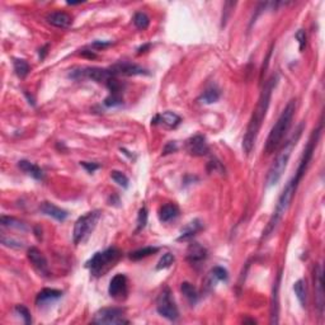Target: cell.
<instances>
[{
  "label": "cell",
  "mask_w": 325,
  "mask_h": 325,
  "mask_svg": "<svg viewBox=\"0 0 325 325\" xmlns=\"http://www.w3.org/2000/svg\"><path fill=\"white\" fill-rule=\"evenodd\" d=\"M146 224H148V210L146 207H141L138 215V231L145 229Z\"/></svg>",
  "instance_id": "obj_37"
},
{
  "label": "cell",
  "mask_w": 325,
  "mask_h": 325,
  "mask_svg": "<svg viewBox=\"0 0 325 325\" xmlns=\"http://www.w3.org/2000/svg\"><path fill=\"white\" fill-rule=\"evenodd\" d=\"M80 53H81V56H85V57H88V59H96L97 57L96 52H93V51H90V50H83Z\"/></svg>",
  "instance_id": "obj_44"
},
{
  "label": "cell",
  "mask_w": 325,
  "mask_h": 325,
  "mask_svg": "<svg viewBox=\"0 0 325 325\" xmlns=\"http://www.w3.org/2000/svg\"><path fill=\"white\" fill-rule=\"evenodd\" d=\"M39 211H41L43 215L51 216L52 219L57 220V221L60 222L65 221V220L67 219V215H69L66 211L57 207V206L55 205V203H52V202H42V203L39 205Z\"/></svg>",
  "instance_id": "obj_18"
},
{
  "label": "cell",
  "mask_w": 325,
  "mask_h": 325,
  "mask_svg": "<svg viewBox=\"0 0 325 325\" xmlns=\"http://www.w3.org/2000/svg\"><path fill=\"white\" fill-rule=\"evenodd\" d=\"M92 322L99 325H122L130 323L126 318V313L121 308L101 309L97 311Z\"/></svg>",
  "instance_id": "obj_9"
},
{
  "label": "cell",
  "mask_w": 325,
  "mask_h": 325,
  "mask_svg": "<svg viewBox=\"0 0 325 325\" xmlns=\"http://www.w3.org/2000/svg\"><path fill=\"white\" fill-rule=\"evenodd\" d=\"M294 291L297 300L303 308H306V300H308V291H306V283L304 280H299L295 282Z\"/></svg>",
  "instance_id": "obj_28"
},
{
  "label": "cell",
  "mask_w": 325,
  "mask_h": 325,
  "mask_svg": "<svg viewBox=\"0 0 325 325\" xmlns=\"http://www.w3.org/2000/svg\"><path fill=\"white\" fill-rule=\"evenodd\" d=\"M121 252L117 248H108L103 252H98L85 263V267L94 277L106 275L121 258Z\"/></svg>",
  "instance_id": "obj_5"
},
{
  "label": "cell",
  "mask_w": 325,
  "mask_h": 325,
  "mask_svg": "<svg viewBox=\"0 0 325 325\" xmlns=\"http://www.w3.org/2000/svg\"><path fill=\"white\" fill-rule=\"evenodd\" d=\"M304 131V124H300V126L297 127V130L295 131V134L292 135L291 138L286 141V143L283 144V146L281 148L280 153L276 157L275 162L269 168L268 174H267V187H272V185H276L278 182H280L281 177L283 175L285 170L287 168V164H289V160L291 158L292 150L296 146L297 141L300 139L301 134Z\"/></svg>",
  "instance_id": "obj_3"
},
{
  "label": "cell",
  "mask_w": 325,
  "mask_h": 325,
  "mask_svg": "<svg viewBox=\"0 0 325 325\" xmlns=\"http://www.w3.org/2000/svg\"><path fill=\"white\" fill-rule=\"evenodd\" d=\"M182 122V118L177 115V113L170 112V111H166L164 113H160V115H157L152 120V125H162L165 129L174 130L177 129L178 126Z\"/></svg>",
  "instance_id": "obj_14"
},
{
  "label": "cell",
  "mask_w": 325,
  "mask_h": 325,
  "mask_svg": "<svg viewBox=\"0 0 325 325\" xmlns=\"http://www.w3.org/2000/svg\"><path fill=\"white\" fill-rule=\"evenodd\" d=\"M227 280H229V273H227L226 269L224 267L217 266L211 269V272L208 273V277L206 280V287L207 289H213L217 282H220V281L226 282Z\"/></svg>",
  "instance_id": "obj_22"
},
{
  "label": "cell",
  "mask_w": 325,
  "mask_h": 325,
  "mask_svg": "<svg viewBox=\"0 0 325 325\" xmlns=\"http://www.w3.org/2000/svg\"><path fill=\"white\" fill-rule=\"evenodd\" d=\"M315 281V295H317V305L320 315L324 313V285H323V268L320 264L315 267L314 272Z\"/></svg>",
  "instance_id": "obj_16"
},
{
  "label": "cell",
  "mask_w": 325,
  "mask_h": 325,
  "mask_svg": "<svg viewBox=\"0 0 325 325\" xmlns=\"http://www.w3.org/2000/svg\"><path fill=\"white\" fill-rule=\"evenodd\" d=\"M158 252H159V248L158 247H145L143 248V249L135 250V252L130 253L129 258L131 259V261H141V259L148 258V257H150V255L155 254V253Z\"/></svg>",
  "instance_id": "obj_29"
},
{
  "label": "cell",
  "mask_w": 325,
  "mask_h": 325,
  "mask_svg": "<svg viewBox=\"0 0 325 325\" xmlns=\"http://www.w3.org/2000/svg\"><path fill=\"white\" fill-rule=\"evenodd\" d=\"M15 313H17V314L19 315V317L22 318L23 320H24L25 324H27V325L32 324L31 313H29V310L25 308L24 305H17V306H15Z\"/></svg>",
  "instance_id": "obj_36"
},
{
  "label": "cell",
  "mask_w": 325,
  "mask_h": 325,
  "mask_svg": "<svg viewBox=\"0 0 325 325\" xmlns=\"http://www.w3.org/2000/svg\"><path fill=\"white\" fill-rule=\"evenodd\" d=\"M236 5V3H233V1H226L224 5V14H222V27L226 24L227 19H229L230 14H231V10L234 9V6Z\"/></svg>",
  "instance_id": "obj_40"
},
{
  "label": "cell",
  "mask_w": 325,
  "mask_h": 325,
  "mask_svg": "<svg viewBox=\"0 0 325 325\" xmlns=\"http://www.w3.org/2000/svg\"><path fill=\"white\" fill-rule=\"evenodd\" d=\"M177 150H178L177 143H175V141H169V143L164 146V149H162V155L171 154V153H175Z\"/></svg>",
  "instance_id": "obj_41"
},
{
  "label": "cell",
  "mask_w": 325,
  "mask_h": 325,
  "mask_svg": "<svg viewBox=\"0 0 325 325\" xmlns=\"http://www.w3.org/2000/svg\"><path fill=\"white\" fill-rule=\"evenodd\" d=\"M132 20H134L135 27L138 29H141V31H145L149 27V24H150V18H149V15L146 14V13H144V11L135 13L134 19Z\"/></svg>",
  "instance_id": "obj_31"
},
{
  "label": "cell",
  "mask_w": 325,
  "mask_h": 325,
  "mask_svg": "<svg viewBox=\"0 0 325 325\" xmlns=\"http://www.w3.org/2000/svg\"><path fill=\"white\" fill-rule=\"evenodd\" d=\"M295 37H296L297 42H299V48H300V51L303 52L306 47V39H308L306 32L304 31V29H299V31L296 32V34H295Z\"/></svg>",
  "instance_id": "obj_39"
},
{
  "label": "cell",
  "mask_w": 325,
  "mask_h": 325,
  "mask_svg": "<svg viewBox=\"0 0 325 325\" xmlns=\"http://www.w3.org/2000/svg\"><path fill=\"white\" fill-rule=\"evenodd\" d=\"M185 150L192 157H205L210 152V146L203 135H194L185 141Z\"/></svg>",
  "instance_id": "obj_12"
},
{
  "label": "cell",
  "mask_w": 325,
  "mask_h": 325,
  "mask_svg": "<svg viewBox=\"0 0 325 325\" xmlns=\"http://www.w3.org/2000/svg\"><path fill=\"white\" fill-rule=\"evenodd\" d=\"M157 311L162 318H165L170 322H175L179 318V310L175 305V301H174V297L169 287H165L158 296Z\"/></svg>",
  "instance_id": "obj_8"
},
{
  "label": "cell",
  "mask_w": 325,
  "mask_h": 325,
  "mask_svg": "<svg viewBox=\"0 0 325 325\" xmlns=\"http://www.w3.org/2000/svg\"><path fill=\"white\" fill-rule=\"evenodd\" d=\"M101 216V211L94 210L80 216L76 220L73 231V241L75 245L85 243L89 239V236L92 235V233L97 227V224H98Z\"/></svg>",
  "instance_id": "obj_6"
},
{
  "label": "cell",
  "mask_w": 325,
  "mask_h": 325,
  "mask_svg": "<svg viewBox=\"0 0 325 325\" xmlns=\"http://www.w3.org/2000/svg\"><path fill=\"white\" fill-rule=\"evenodd\" d=\"M203 229V224H202L201 220L196 219L193 221L188 222L184 227L180 231V235L178 236V241H188L191 240L194 235H197V233H199L201 230Z\"/></svg>",
  "instance_id": "obj_20"
},
{
  "label": "cell",
  "mask_w": 325,
  "mask_h": 325,
  "mask_svg": "<svg viewBox=\"0 0 325 325\" xmlns=\"http://www.w3.org/2000/svg\"><path fill=\"white\" fill-rule=\"evenodd\" d=\"M322 129H323V124H320L319 127L313 131V134H311L310 139H309V141H308V145H306L305 150H304L303 157H301L300 162H299V166H297L296 174H295V178H296L299 182L303 179V177L305 175L306 170H308L309 165H310V162H311V159H313V155H314L315 148H317L318 141H319L320 134H322Z\"/></svg>",
  "instance_id": "obj_7"
},
{
  "label": "cell",
  "mask_w": 325,
  "mask_h": 325,
  "mask_svg": "<svg viewBox=\"0 0 325 325\" xmlns=\"http://www.w3.org/2000/svg\"><path fill=\"white\" fill-rule=\"evenodd\" d=\"M174 261H175V257H174L171 253H165V254L160 258V261L158 262L157 269L158 271H162V269L169 268V267L174 263Z\"/></svg>",
  "instance_id": "obj_34"
},
{
  "label": "cell",
  "mask_w": 325,
  "mask_h": 325,
  "mask_svg": "<svg viewBox=\"0 0 325 325\" xmlns=\"http://www.w3.org/2000/svg\"><path fill=\"white\" fill-rule=\"evenodd\" d=\"M0 224L3 227H9V229L20 230V231H27L28 227L20 220L15 219V217H10V216H1L0 219Z\"/></svg>",
  "instance_id": "obj_27"
},
{
  "label": "cell",
  "mask_w": 325,
  "mask_h": 325,
  "mask_svg": "<svg viewBox=\"0 0 325 325\" xmlns=\"http://www.w3.org/2000/svg\"><path fill=\"white\" fill-rule=\"evenodd\" d=\"M180 291H182V294L184 295V297L188 300V303L191 304L192 306L196 305L197 301H198L199 299V295H198V291H197V289L192 285V283L183 282L182 285H180Z\"/></svg>",
  "instance_id": "obj_25"
},
{
  "label": "cell",
  "mask_w": 325,
  "mask_h": 325,
  "mask_svg": "<svg viewBox=\"0 0 325 325\" xmlns=\"http://www.w3.org/2000/svg\"><path fill=\"white\" fill-rule=\"evenodd\" d=\"M124 103L122 94H110L104 99V106L106 107H118Z\"/></svg>",
  "instance_id": "obj_35"
},
{
  "label": "cell",
  "mask_w": 325,
  "mask_h": 325,
  "mask_svg": "<svg viewBox=\"0 0 325 325\" xmlns=\"http://www.w3.org/2000/svg\"><path fill=\"white\" fill-rule=\"evenodd\" d=\"M178 215H179V208L174 203H166V205L162 206L159 210V220L164 224L177 219Z\"/></svg>",
  "instance_id": "obj_24"
},
{
  "label": "cell",
  "mask_w": 325,
  "mask_h": 325,
  "mask_svg": "<svg viewBox=\"0 0 325 325\" xmlns=\"http://www.w3.org/2000/svg\"><path fill=\"white\" fill-rule=\"evenodd\" d=\"M106 87L108 88V90L111 92V94H122L125 85L122 84V83H121V81L118 80L116 76H112V78H111L110 80L106 83Z\"/></svg>",
  "instance_id": "obj_32"
},
{
  "label": "cell",
  "mask_w": 325,
  "mask_h": 325,
  "mask_svg": "<svg viewBox=\"0 0 325 325\" xmlns=\"http://www.w3.org/2000/svg\"><path fill=\"white\" fill-rule=\"evenodd\" d=\"M47 50H48V45H46L45 47H42L41 50H39V59L43 60L46 57V55H47Z\"/></svg>",
  "instance_id": "obj_45"
},
{
  "label": "cell",
  "mask_w": 325,
  "mask_h": 325,
  "mask_svg": "<svg viewBox=\"0 0 325 325\" xmlns=\"http://www.w3.org/2000/svg\"><path fill=\"white\" fill-rule=\"evenodd\" d=\"M1 244L5 245V247L13 248V249H22L23 248V244L20 243V241L14 240V239L6 238L5 235H1Z\"/></svg>",
  "instance_id": "obj_38"
},
{
  "label": "cell",
  "mask_w": 325,
  "mask_h": 325,
  "mask_svg": "<svg viewBox=\"0 0 325 325\" xmlns=\"http://www.w3.org/2000/svg\"><path fill=\"white\" fill-rule=\"evenodd\" d=\"M62 296V291L55 289H43L42 291H39L36 296V305L37 306H45L47 304L52 303V301L57 300Z\"/></svg>",
  "instance_id": "obj_21"
},
{
  "label": "cell",
  "mask_w": 325,
  "mask_h": 325,
  "mask_svg": "<svg viewBox=\"0 0 325 325\" xmlns=\"http://www.w3.org/2000/svg\"><path fill=\"white\" fill-rule=\"evenodd\" d=\"M220 97H221V92H220L219 88L211 87L202 93L201 97L198 98V102L203 104H212L219 101Z\"/></svg>",
  "instance_id": "obj_26"
},
{
  "label": "cell",
  "mask_w": 325,
  "mask_h": 325,
  "mask_svg": "<svg viewBox=\"0 0 325 325\" xmlns=\"http://www.w3.org/2000/svg\"><path fill=\"white\" fill-rule=\"evenodd\" d=\"M282 280V273H278L275 283H273V294H272V305H271V323L278 324V315H280V285Z\"/></svg>",
  "instance_id": "obj_17"
},
{
  "label": "cell",
  "mask_w": 325,
  "mask_h": 325,
  "mask_svg": "<svg viewBox=\"0 0 325 325\" xmlns=\"http://www.w3.org/2000/svg\"><path fill=\"white\" fill-rule=\"evenodd\" d=\"M150 47V45H145V46H141L140 48L138 50V53H143V52H146L145 50H148V48Z\"/></svg>",
  "instance_id": "obj_46"
},
{
  "label": "cell",
  "mask_w": 325,
  "mask_h": 325,
  "mask_svg": "<svg viewBox=\"0 0 325 325\" xmlns=\"http://www.w3.org/2000/svg\"><path fill=\"white\" fill-rule=\"evenodd\" d=\"M110 70L115 76H135V75H148V70L143 66L130 61H120L110 67Z\"/></svg>",
  "instance_id": "obj_11"
},
{
  "label": "cell",
  "mask_w": 325,
  "mask_h": 325,
  "mask_svg": "<svg viewBox=\"0 0 325 325\" xmlns=\"http://www.w3.org/2000/svg\"><path fill=\"white\" fill-rule=\"evenodd\" d=\"M299 183L300 182H299V180H297L295 177L292 178L289 183H287V185L285 187V189L282 191V193H281L280 198H278L277 206H276V208H275V212H273V215H272V217H271V220H269L268 225H267L266 229H264L262 239H267L268 236L272 235V233L276 230V227L278 226V224H280L281 220H282L283 215H285V213H286V211L289 210V207H290V205H291V202H292V199H294L295 194H296Z\"/></svg>",
  "instance_id": "obj_4"
},
{
  "label": "cell",
  "mask_w": 325,
  "mask_h": 325,
  "mask_svg": "<svg viewBox=\"0 0 325 325\" xmlns=\"http://www.w3.org/2000/svg\"><path fill=\"white\" fill-rule=\"evenodd\" d=\"M278 79H280L278 78V74H273V75L267 80V83L264 84L263 89H262L261 92L257 107H255V110L253 111V115L252 117H250L249 124H248L247 127V132H245L243 139V149L247 155H249L250 153H252L253 148H254L255 141H257L258 134L259 131H261L262 124H263L267 112H268L269 104H271V98H272V92L273 89L277 87Z\"/></svg>",
  "instance_id": "obj_1"
},
{
  "label": "cell",
  "mask_w": 325,
  "mask_h": 325,
  "mask_svg": "<svg viewBox=\"0 0 325 325\" xmlns=\"http://www.w3.org/2000/svg\"><path fill=\"white\" fill-rule=\"evenodd\" d=\"M108 294L112 299L117 301L125 300L129 295V281L125 275H116L111 280L110 287H108Z\"/></svg>",
  "instance_id": "obj_10"
},
{
  "label": "cell",
  "mask_w": 325,
  "mask_h": 325,
  "mask_svg": "<svg viewBox=\"0 0 325 325\" xmlns=\"http://www.w3.org/2000/svg\"><path fill=\"white\" fill-rule=\"evenodd\" d=\"M18 168L37 180L43 179V177H45L42 169L37 166L36 164H33V162H28V160H19V162H18Z\"/></svg>",
  "instance_id": "obj_23"
},
{
  "label": "cell",
  "mask_w": 325,
  "mask_h": 325,
  "mask_svg": "<svg viewBox=\"0 0 325 325\" xmlns=\"http://www.w3.org/2000/svg\"><path fill=\"white\" fill-rule=\"evenodd\" d=\"M80 165L83 166V168L87 169L88 173H94V171L97 170V169L101 168V165L99 164H97V162H81Z\"/></svg>",
  "instance_id": "obj_42"
},
{
  "label": "cell",
  "mask_w": 325,
  "mask_h": 325,
  "mask_svg": "<svg viewBox=\"0 0 325 325\" xmlns=\"http://www.w3.org/2000/svg\"><path fill=\"white\" fill-rule=\"evenodd\" d=\"M295 111H296V101L292 99L287 103L285 107V110L282 111L281 116L278 117L277 122L275 126L272 127L271 132H269L268 138H267L266 145H264V154L272 155L273 153L277 152V149L282 145V141L289 132L290 127H291L292 120H294Z\"/></svg>",
  "instance_id": "obj_2"
},
{
  "label": "cell",
  "mask_w": 325,
  "mask_h": 325,
  "mask_svg": "<svg viewBox=\"0 0 325 325\" xmlns=\"http://www.w3.org/2000/svg\"><path fill=\"white\" fill-rule=\"evenodd\" d=\"M111 45H112V41H94V42L92 43V47L97 48V50H101V48H106Z\"/></svg>",
  "instance_id": "obj_43"
},
{
  "label": "cell",
  "mask_w": 325,
  "mask_h": 325,
  "mask_svg": "<svg viewBox=\"0 0 325 325\" xmlns=\"http://www.w3.org/2000/svg\"><path fill=\"white\" fill-rule=\"evenodd\" d=\"M46 19L51 25L57 27V28H67L73 23L71 15L65 13V11H52L46 17Z\"/></svg>",
  "instance_id": "obj_19"
},
{
  "label": "cell",
  "mask_w": 325,
  "mask_h": 325,
  "mask_svg": "<svg viewBox=\"0 0 325 325\" xmlns=\"http://www.w3.org/2000/svg\"><path fill=\"white\" fill-rule=\"evenodd\" d=\"M111 178H112L113 180H115L116 183H117L120 187L122 188H129V178H127L126 174L124 173V171H120V170H112L111 171Z\"/></svg>",
  "instance_id": "obj_33"
},
{
  "label": "cell",
  "mask_w": 325,
  "mask_h": 325,
  "mask_svg": "<svg viewBox=\"0 0 325 325\" xmlns=\"http://www.w3.org/2000/svg\"><path fill=\"white\" fill-rule=\"evenodd\" d=\"M27 257L28 261L31 262V264L33 266V268L36 269L37 272L43 277H48L50 271H48V263L47 259L45 258V255L42 254V252H39V249L37 248L31 247L27 252Z\"/></svg>",
  "instance_id": "obj_13"
},
{
  "label": "cell",
  "mask_w": 325,
  "mask_h": 325,
  "mask_svg": "<svg viewBox=\"0 0 325 325\" xmlns=\"http://www.w3.org/2000/svg\"><path fill=\"white\" fill-rule=\"evenodd\" d=\"M13 67H14V71L15 74H17V76L20 79H24L25 76L29 74V70H31L28 62L23 59L13 60Z\"/></svg>",
  "instance_id": "obj_30"
},
{
  "label": "cell",
  "mask_w": 325,
  "mask_h": 325,
  "mask_svg": "<svg viewBox=\"0 0 325 325\" xmlns=\"http://www.w3.org/2000/svg\"><path fill=\"white\" fill-rule=\"evenodd\" d=\"M207 249L199 243L189 244L187 249V261L193 266H198L207 259Z\"/></svg>",
  "instance_id": "obj_15"
}]
</instances>
